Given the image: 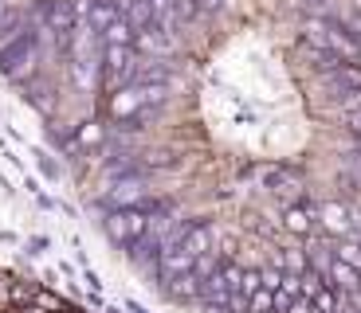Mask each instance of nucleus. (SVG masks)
Segmentation results:
<instances>
[{"instance_id": "1", "label": "nucleus", "mask_w": 361, "mask_h": 313, "mask_svg": "<svg viewBox=\"0 0 361 313\" xmlns=\"http://www.w3.org/2000/svg\"><path fill=\"white\" fill-rule=\"evenodd\" d=\"M0 313H87V309L59 298L36 278L0 270Z\"/></svg>"}]
</instances>
